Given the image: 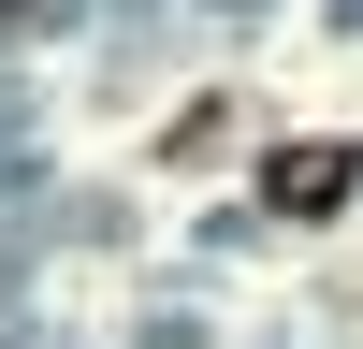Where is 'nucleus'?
Segmentation results:
<instances>
[{
    "mask_svg": "<svg viewBox=\"0 0 363 349\" xmlns=\"http://www.w3.org/2000/svg\"><path fill=\"white\" fill-rule=\"evenodd\" d=\"M262 189H277V218H335V204L363 189V145H277Z\"/></svg>",
    "mask_w": 363,
    "mask_h": 349,
    "instance_id": "1",
    "label": "nucleus"
},
{
    "mask_svg": "<svg viewBox=\"0 0 363 349\" xmlns=\"http://www.w3.org/2000/svg\"><path fill=\"white\" fill-rule=\"evenodd\" d=\"M29 15H44V0H0V29H29Z\"/></svg>",
    "mask_w": 363,
    "mask_h": 349,
    "instance_id": "2",
    "label": "nucleus"
}]
</instances>
